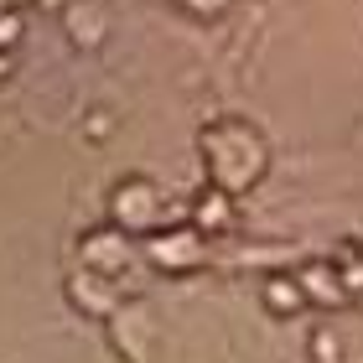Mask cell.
Instances as JSON below:
<instances>
[{"label":"cell","mask_w":363,"mask_h":363,"mask_svg":"<svg viewBox=\"0 0 363 363\" xmlns=\"http://www.w3.org/2000/svg\"><path fill=\"white\" fill-rule=\"evenodd\" d=\"M265 301H270L275 311H296V306H301V286H296V280H286V275H270Z\"/></svg>","instance_id":"cell-7"},{"label":"cell","mask_w":363,"mask_h":363,"mask_svg":"<svg viewBox=\"0 0 363 363\" xmlns=\"http://www.w3.org/2000/svg\"><path fill=\"white\" fill-rule=\"evenodd\" d=\"M104 135H109V114L94 109V114H89V140H104Z\"/></svg>","instance_id":"cell-11"},{"label":"cell","mask_w":363,"mask_h":363,"mask_svg":"<svg viewBox=\"0 0 363 363\" xmlns=\"http://www.w3.org/2000/svg\"><path fill=\"white\" fill-rule=\"evenodd\" d=\"M151 255L161 259V265L182 270V265H192V259H197V234H192V228H177V234H161V239L151 244Z\"/></svg>","instance_id":"cell-6"},{"label":"cell","mask_w":363,"mask_h":363,"mask_svg":"<svg viewBox=\"0 0 363 363\" xmlns=\"http://www.w3.org/2000/svg\"><path fill=\"white\" fill-rule=\"evenodd\" d=\"M62 21H68V37H73L78 47H99V42H104V11H99V6H84V0H73Z\"/></svg>","instance_id":"cell-5"},{"label":"cell","mask_w":363,"mask_h":363,"mask_svg":"<svg viewBox=\"0 0 363 363\" xmlns=\"http://www.w3.org/2000/svg\"><path fill=\"white\" fill-rule=\"evenodd\" d=\"M109 213H114V223H120L125 234L156 228V218H161V192H156V182H145V177H125L120 187L109 192Z\"/></svg>","instance_id":"cell-2"},{"label":"cell","mask_w":363,"mask_h":363,"mask_svg":"<svg viewBox=\"0 0 363 363\" xmlns=\"http://www.w3.org/2000/svg\"><path fill=\"white\" fill-rule=\"evenodd\" d=\"M0 6H21V0H0Z\"/></svg>","instance_id":"cell-13"},{"label":"cell","mask_w":363,"mask_h":363,"mask_svg":"<svg viewBox=\"0 0 363 363\" xmlns=\"http://www.w3.org/2000/svg\"><path fill=\"white\" fill-rule=\"evenodd\" d=\"M21 31H26L21 6H0V52H11V47L21 42Z\"/></svg>","instance_id":"cell-8"},{"label":"cell","mask_w":363,"mask_h":363,"mask_svg":"<svg viewBox=\"0 0 363 363\" xmlns=\"http://www.w3.org/2000/svg\"><path fill=\"white\" fill-rule=\"evenodd\" d=\"M84 259L94 270H120L125 265V239L114 234V228H94V234L84 239Z\"/></svg>","instance_id":"cell-4"},{"label":"cell","mask_w":363,"mask_h":363,"mask_svg":"<svg viewBox=\"0 0 363 363\" xmlns=\"http://www.w3.org/2000/svg\"><path fill=\"white\" fill-rule=\"evenodd\" d=\"M306 296H317V301H342V286H337V275L333 270H317V265H311L306 270Z\"/></svg>","instance_id":"cell-9"},{"label":"cell","mask_w":363,"mask_h":363,"mask_svg":"<svg viewBox=\"0 0 363 363\" xmlns=\"http://www.w3.org/2000/svg\"><path fill=\"white\" fill-rule=\"evenodd\" d=\"M228 203H234V192H223V187L208 182V187L192 197V223L197 228H228V223H234V208H228Z\"/></svg>","instance_id":"cell-3"},{"label":"cell","mask_w":363,"mask_h":363,"mask_svg":"<svg viewBox=\"0 0 363 363\" xmlns=\"http://www.w3.org/2000/svg\"><path fill=\"white\" fill-rule=\"evenodd\" d=\"M11 68H16V62H11V52H0V78H11Z\"/></svg>","instance_id":"cell-12"},{"label":"cell","mask_w":363,"mask_h":363,"mask_svg":"<svg viewBox=\"0 0 363 363\" xmlns=\"http://www.w3.org/2000/svg\"><path fill=\"white\" fill-rule=\"evenodd\" d=\"M177 6L187 11V16H203V21H208V16H223L234 0H177Z\"/></svg>","instance_id":"cell-10"},{"label":"cell","mask_w":363,"mask_h":363,"mask_svg":"<svg viewBox=\"0 0 363 363\" xmlns=\"http://www.w3.org/2000/svg\"><path fill=\"white\" fill-rule=\"evenodd\" d=\"M197 151H203L208 161V182L213 187H223V192H250L259 177H265L270 167V145L265 135H259L255 125H244V120H213L197 130Z\"/></svg>","instance_id":"cell-1"}]
</instances>
